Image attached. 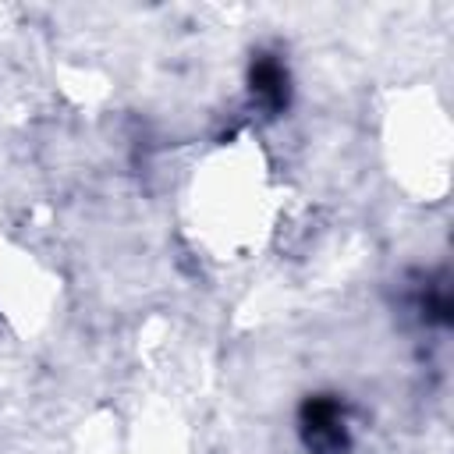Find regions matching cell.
<instances>
[{"mask_svg":"<svg viewBox=\"0 0 454 454\" xmlns=\"http://www.w3.org/2000/svg\"><path fill=\"white\" fill-rule=\"evenodd\" d=\"M252 92L266 110H280L287 103V74L280 67V60L273 57H259L252 64Z\"/></svg>","mask_w":454,"mask_h":454,"instance_id":"7a4b0ae2","label":"cell"},{"mask_svg":"<svg viewBox=\"0 0 454 454\" xmlns=\"http://www.w3.org/2000/svg\"><path fill=\"white\" fill-rule=\"evenodd\" d=\"M301 433L305 447L312 454H344L348 450V429L340 404L333 397H309L301 408Z\"/></svg>","mask_w":454,"mask_h":454,"instance_id":"6da1fadb","label":"cell"}]
</instances>
